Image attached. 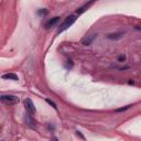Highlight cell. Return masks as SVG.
I'll use <instances>...</instances> for the list:
<instances>
[{"instance_id":"6da1fadb","label":"cell","mask_w":141,"mask_h":141,"mask_svg":"<svg viewBox=\"0 0 141 141\" xmlns=\"http://www.w3.org/2000/svg\"><path fill=\"white\" fill-rule=\"evenodd\" d=\"M76 19H77L76 15H69V17L66 18L64 22L62 23V25L60 27V29H58V33H61V32H63V31H65L66 29H68L69 27L76 21Z\"/></svg>"},{"instance_id":"7a4b0ae2","label":"cell","mask_w":141,"mask_h":141,"mask_svg":"<svg viewBox=\"0 0 141 141\" xmlns=\"http://www.w3.org/2000/svg\"><path fill=\"white\" fill-rule=\"evenodd\" d=\"M0 101L8 105H14L19 103V98L13 95H1L0 96Z\"/></svg>"},{"instance_id":"3957f363","label":"cell","mask_w":141,"mask_h":141,"mask_svg":"<svg viewBox=\"0 0 141 141\" xmlns=\"http://www.w3.org/2000/svg\"><path fill=\"white\" fill-rule=\"evenodd\" d=\"M24 106H25V109H27V111H28L29 115L31 116H33L35 115V112H37V109H35V106L34 104L32 103V100L31 99H25L24 100Z\"/></svg>"},{"instance_id":"277c9868","label":"cell","mask_w":141,"mask_h":141,"mask_svg":"<svg viewBox=\"0 0 141 141\" xmlns=\"http://www.w3.org/2000/svg\"><path fill=\"white\" fill-rule=\"evenodd\" d=\"M95 38H96V34L86 35V37L83 39V41H82V44H83V45H89L94 41V39H95Z\"/></svg>"},{"instance_id":"5b68a950","label":"cell","mask_w":141,"mask_h":141,"mask_svg":"<svg viewBox=\"0 0 141 141\" xmlns=\"http://www.w3.org/2000/svg\"><path fill=\"white\" fill-rule=\"evenodd\" d=\"M58 20H60V17H55V18L51 19V20L45 24V28H46V29H51L53 25H55L56 23L58 22Z\"/></svg>"},{"instance_id":"8992f818","label":"cell","mask_w":141,"mask_h":141,"mask_svg":"<svg viewBox=\"0 0 141 141\" xmlns=\"http://www.w3.org/2000/svg\"><path fill=\"white\" fill-rule=\"evenodd\" d=\"M2 78H3V80H12V81H18V80H19L18 75H15L14 73L5 74V75H2Z\"/></svg>"},{"instance_id":"52a82bcc","label":"cell","mask_w":141,"mask_h":141,"mask_svg":"<svg viewBox=\"0 0 141 141\" xmlns=\"http://www.w3.org/2000/svg\"><path fill=\"white\" fill-rule=\"evenodd\" d=\"M125 33L124 32H117V33H111V34H108L107 38L110 39V40H117V39H120L122 37Z\"/></svg>"},{"instance_id":"ba28073f","label":"cell","mask_w":141,"mask_h":141,"mask_svg":"<svg viewBox=\"0 0 141 141\" xmlns=\"http://www.w3.org/2000/svg\"><path fill=\"white\" fill-rule=\"evenodd\" d=\"M92 3H93V2H89V3H85V5H84L83 7L78 8V9L76 10V13H77V14H82V13L84 12V11H86V10H87V8H88L89 6H91Z\"/></svg>"},{"instance_id":"9c48e42d","label":"cell","mask_w":141,"mask_h":141,"mask_svg":"<svg viewBox=\"0 0 141 141\" xmlns=\"http://www.w3.org/2000/svg\"><path fill=\"white\" fill-rule=\"evenodd\" d=\"M25 122L28 124V125H30V126H32V125L34 124V121H33L32 119L30 118V117H29V115H27V116H25Z\"/></svg>"},{"instance_id":"30bf717a","label":"cell","mask_w":141,"mask_h":141,"mask_svg":"<svg viewBox=\"0 0 141 141\" xmlns=\"http://www.w3.org/2000/svg\"><path fill=\"white\" fill-rule=\"evenodd\" d=\"M45 101H46V103H48L49 105H51V106H52V107H53L54 109H57V107H56V105H55V103H53V101H52V100H50V99H45Z\"/></svg>"},{"instance_id":"8fae6325","label":"cell","mask_w":141,"mask_h":141,"mask_svg":"<svg viewBox=\"0 0 141 141\" xmlns=\"http://www.w3.org/2000/svg\"><path fill=\"white\" fill-rule=\"evenodd\" d=\"M46 13H48V10L46 9H42V10L38 11V14H46Z\"/></svg>"},{"instance_id":"7c38bea8","label":"cell","mask_w":141,"mask_h":141,"mask_svg":"<svg viewBox=\"0 0 141 141\" xmlns=\"http://www.w3.org/2000/svg\"><path fill=\"white\" fill-rule=\"evenodd\" d=\"M125 60H126V56H125L124 54H121V55L118 56V61H119V62H124Z\"/></svg>"},{"instance_id":"4fadbf2b","label":"cell","mask_w":141,"mask_h":141,"mask_svg":"<svg viewBox=\"0 0 141 141\" xmlns=\"http://www.w3.org/2000/svg\"><path fill=\"white\" fill-rule=\"evenodd\" d=\"M128 108H130V106H127V107H125V108H120L117 111H124V110H126V109H128Z\"/></svg>"},{"instance_id":"5bb4252c","label":"cell","mask_w":141,"mask_h":141,"mask_svg":"<svg viewBox=\"0 0 141 141\" xmlns=\"http://www.w3.org/2000/svg\"><path fill=\"white\" fill-rule=\"evenodd\" d=\"M76 134H77V136H80V137H82V138H83V139H84V136H83V135H82V134H81V131H76Z\"/></svg>"},{"instance_id":"9a60e30c","label":"cell","mask_w":141,"mask_h":141,"mask_svg":"<svg viewBox=\"0 0 141 141\" xmlns=\"http://www.w3.org/2000/svg\"><path fill=\"white\" fill-rule=\"evenodd\" d=\"M51 141H58V139L56 138V137H52V140Z\"/></svg>"}]
</instances>
